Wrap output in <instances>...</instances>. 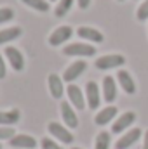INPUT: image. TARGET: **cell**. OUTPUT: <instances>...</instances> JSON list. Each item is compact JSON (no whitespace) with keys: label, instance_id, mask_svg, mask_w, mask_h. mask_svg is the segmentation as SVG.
<instances>
[{"label":"cell","instance_id":"6da1fadb","mask_svg":"<svg viewBox=\"0 0 148 149\" xmlns=\"http://www.w3.org/2000/svg\"><path fill=\"white\" fill-rule=\"evenodd\" d=\"M63 54L65 56H82V57H89V56H94L96 54V49L92 45H87V43H70L63 49Z\"/></svg>","mask_w":148,"mask_h":149},{"label":"cell","instance_id":"7a4b0ae2","mask_svg":"<svg viewBox=\"0 0 148 149\" xmlns=\"http://www.w3.org/2000/svg\"><path fill=\"white\" fill-rule=\"evenodd\" d=\"M125 63L124 56L120 54H110V56H103L96 61V68L98 70H113V68H118Z\"/></svg>","mask_w":148,"mask_h":149},{"label":"cell","instance_id":"3957f363","mask_svg":"<svg viewBox=\"0 0 148 149\" xmlns=\"http://www.w3.org/2000/svg\"><path fill=\"white\" fill-rule=\"evenodd\" d=\"M47 128H49V132H51L56 139L63 141L65 144H72V142H73V135H72V132H70L68 128H65L63 125H59V123L52 121V123H49V125H47Z\"/></svg>","mask_w":148,"mask_h":149},{"label":"cell","instance_id":"277c9868","mask_svg":"<svg viewBox=\"0 0 148 149\" xmlns=\"http://www.w3.org/2000/svg\"><path fill=\"white\" fill-rule=\"evenodd\" d=\"M72 35H73L72 26H59V28H56L54 33L49 37V43H51L52 47H58V45H61L63 42H68Z\"/></svg>","mask_w":148,"mask_h":149},{"label":"cell","instance_id":"5b68a950","mask_svg":"<svg viewBox=\"0 0 148 149\" xmlns=\"http://www.w3.org/2000/svg\"><path fill=\"white\" fill-rule=\"evenodd\" d=\"M85 97H87V104L91 109H96L101 102V97H99V88H98V83L96 81H87L85 83Z\"/></svg>","mask_w":148,"mask_h":149},{"label":"cell","instance_id":"8992f818","mask_svg":"<svg viewBox=\"0 0 148 149\" xmlns=\"http://www.w3.org/2000/svg\"><path fill=\"white\" fill-rule=\"evenodd\" d=\"M5 56H7V61L11 63L12 70L21 71V70L25 68V59H23V54H21L16 47H5Z\"/></svg>","mask_w":148,"mask_h":149},{"label":"cell","instance_id":"52a82bcc","mask_svg":"<svg viewBox=\"0 0 148 149\" xmlns=\"http://www.w3.org/2000/svg\"><path fill=\"white\" fill-rule=\"evenodd\" d=\"M141 137V130L140 128H132V130H129L127 134H124L118 141H117V144H115V149H127L131 148L138 139Z\"/></svg>","mask_w":148,"mask_h":149},{"label":"cell","instance_id":"ba28073f","mask_svg":"<svg viewBox=\"0 0 148 149\" xmlns=\"http://www.w3.org/2000/svg\"><path fill=\"white\" fill-rule=\"evenodd\" d=\"M134 120H136V114H134L132 111L124 113V114H122V116H118V120L113 123L111 132H113V134H120V132H124L125 128H129V127L134 123Z\"/></svg>","mask_w":148,"mask_h":149},{"label":"cell","instance_id":"9c48e42d","mask_svg":"<svg viewBox=\"0 0 148 149\" xmlns=\"http://www.w3.org/2000/svg\"><path fill=\"white\" fill-rule=\"evenodd\" d=\"M85 68H87V63H85V61H75L73 64L68 66V70L63 74L65 81H73V80H77L80 74L85 71Z\"/></svg>","mask_w":148,"mask_h":149},{"label":"cell","instance_id":"30bf717a","mask_svg":"<svg viewBox=\"0 0 148 149\" xmlns=\"http://www.w3.org/2000/svg\"><path fill=\"white\" fill-rule=\"evenodd\" d=\"M61 116L65 125H68L70 128H77L78 127V118L75 114L73 108L70 106V102H61Z\"/></svg>","mask_w":148,"mask_h":149},{"label":"cell","instance_id":"8fae6325","mask_svg":"<svg viewBox=\"0 0 148 149\" xmlns=\"http://www.w3.org/2000/svg\"><path fill=\"white\" fill-rule=\"evenodd\" d=\"M11 146L12 148H19V149H33V148H37V141L32 135L21 134V135H14L11 139Z\"/></svg>","mask_w":148,"mask_h":149},{"label":"cell","instance_id":"7c38bea8","mask_svg":"<svg viewBox=\"0 0 148 149\" xmlns=\"http://www.w3.org/2000/svg\"><path fill=\"white\" fill-rule=\"evenodd\" d=\"M77 35H78L80 38H84V40L96 42V43H101V42L105 40V37H103L101 31H98V30H94V28H89V26L78 28V30H77Z\"/></svg>","mask_w":148,"mask_h":149},{"label":"cell","instance_id":"4fadbf2b","mask_svg":"<svg viewBox=\"0 0 148 149\" xmlns=\"http://www.w3.org/2000/svg\"><path fill=\"white\" fill-rule=\"evenodd\" d=\"M103 97L106 102H113L117 99V85L111 76H105L103 80Z\"/></svg>","mask_w":148,"mask_h":149},{"label":"cell","instance_id":"5bb4252c","mask_svg":"<svg viewBox=\"0 0 148 149\" xmlns=\"http://www.w3.org/2000/svg\"><path fill=\"white\" fill-rule=\"evenodd\" d=\"M66 92H68V97H70V102H72V106H75L77 109H84L85 102H84L82 90H80L77 85H68Z\"/></svg>","mask_w":148,"mask_h":149},{"label":"cell","instance_id":"9a60e30c","mask_svg":"<svg viewBox=\"0 0 148 149\" xmlns=\"http://www.w3.org/2000/svg\"><path fill=\"white\" fill-rule=\"evenodd\" d=\"M118 83H120V87L124 88L125 94H134L136 92V83H134L132 76L127 73L125 70H120L118 71Z\"/></svg>","mask_w":148,"mask_h":149},{"label":"cell","instance_id":"2e32d148","mask_svg":"<svg viewBox=\"0 0 148 149\" xmlns=\"http://www.w3.org/2000/svg\"><path fill=\"white\" fill-rule=\"evenodd\" d=\"M49 90H51V95L54 97V99H61L63 97V81H61V78L58 76V74H49Z\"/></svg>","mask_w":148,"mask_h":149},{"label":"cell","instance_id":"e0dca14e","mask_svg":"<svg viewBox=\"0 0 148 149\" xmlns=\"http://www.w3.org/2000/svg\"><path fill=\"white\" fill-rule=\"evenodd\" d=\"M115 116H117V108L115 106H108V108H105L103 111H99L96 114L94 121H96V125H106V123H110Z\"/></svg>","mask_w":148,"mask_h":149},{"label":"cell","instance_id":"ac0fdd59","mask_svg":"<svg viewBox=\"0 0 148 149\" xmlns=\"http://www.w3.org/2000/svg\"><path fill=\"white\" fill-rule=\"evenodd\" d=\"M21 33H23V31H21V28H18V26L7 28V30H2V31H0V45L16 40L18 37H21Z\"/></svg>","mask_w":148,"mask_h":149},{"label":"cell","instance_id":"d6986e66","mask_svg":"<svg viewBox=\"0 0 148 149\" xmlns=\"http://www.w3.org/2000/svg\"><path fill=\"white\" fill-rule=\"evenodd\" d=\"M21 118V114L18 109H11V111H0V125H14L18 123Z\"/></svg>","mask_w":148,"mask_h":149},{"label":"cell","instance_id":"ffe728a7","mask_svg":"<svg viewBox=\"0 0 148 149\" xmlns=\"http://www.w3.org/2000/svg\"><path fill=\"white\" fill-rule=\"evenodd\" d=\"M25 2L28 7L35 9V10H40V12H47L49 10V2L47 0H21Z\"/></svg>","mask_w":148,"mask_h":149},{"label":"cell","instance_id":"44dd1931","mask_svg":"<svg viewBox=\"0 0 148 149\" xmlns=\"http://www.w3.org/2000/svg\"><path fill=\"white\" fill-rule=\"evenodd\" d=\"M110 148V134L108 132H99L96 137V148L94 149H108Z\"/></svg>","mask_w":148,"mask_h":149},{"label":"cell","instance_id":"7402d4cb","mask_svg":"<svg viewBox=\"0 0 148 149\" xmlns=\"http://www.w3.org/2000/svg\"><path fill=\"white\" fill-rule=\"evenodd\" d=\"M72 5H73V0H59V3H58L54 14H56L58 17H63V16H66V12L70 10Z\"/></svg>","mask_w":148,"mask_h":149},{"label":"cell","instance_id":"603a6c76","mask_svg":"<svg viewBox=\"0 0 148 149\" xmlns=\"http://www.w3.org/2000/svg\"><path fill=\"white\" fill-rule=\"evenodd\" d=\"M138 19L140 21H147L148 19V0H145L141 5H140V9H138Z\"/></svg>","mask_w":148,"mask_h":149},{"label":"cell","instance_id":"cb8c5ba5","mask_svg":"<svg viewBox=\"0 0 148 149\" xmlns=\"http://www.w3.org/2000/svg\"><path fill=\"white\" fill-rule=\"evenodd\" d=\"M12 17H14V10H12V9H7V7L0 9V23H7V21H11Z\"/></svg>","mask_w":148,"mask_h":149},{"label":"cell","instance_id":"d4e9b609","mask_svg":"<svg viewBox=\"0 0 148 149\" xmlns=\"http://www.w3.org/2000/svg\"><path fill=\"white\" fill-rule=\"evenodd\" d=\"M16 134H14V128H11V127H0V139H12Z\"/></svg>","mask_w":148,"mask_h":149},{"label":"cell","instance_id":"484cf974","mask_svg":"<svg viewBox=\"0 0 148 149\" xmlns=\"http://www.w3.org/2000/svg\"><path fill=\"white\" fill-rule=\"evenodd\" d=\"M42 149H61L52 139H42Z\"/></svg>","mask_w":148,"mask_h":149},{"label":"cell","instance_id":"4316f807","mask_svg":"<svg viewBox=\"0 0 148 149\" xmlns=\"http://www.w3.org/2000/svg\"><path fill=\"white\" fill-rule=\"evenodd\" d=\"M5 73H7V70H5V61H4V57H2V54H0V80L5 78Z\"/></svg>","mask_w":148,"mask_h":149},{"label":"cell","instance_id":"83f0119b","mask_svg":"<svg viewBox=\"0 0 148 149\" xmlns=\"http://www.w3.org/2000/svg\"><path fill=\"white\" fill-rule=\"evenodd\" d=\"M77 2H78V7L80 9H87L89 3H91V0H77Z\"/></svg>","mask_w":148,"mask_h":149},{"label":"cell","instance_id":"f1b7e54d","mask_svg":"<svg viewBox=\"0 0 148 149\" xmlns=\"http://www.w3.org/2000/svg\"><path fill=\"white\" fill-rule=\"evenodd\" d=\"M143 149H148V130L145 134V139H143Z\"/></svg>","mask_w":148,"mask_h":149},{"label":"cell","instance_id":"f546056e","mask_svg":"<svg viewBox=\"0 0 148 149\" xmlns=\"http://www.w3.org/2000/svg\"><path fill=\"white\" fill-rule=\"evenodd\" d=\"M72 149H78V148H72Z\"/></svg>","mask_w":148,"mask_h":149},{"label":"cell","instance_id":"4dcf8cb0","mask_svg":"<svg viewBox=\"0 0 148 149\" xmlns=\"http://www.w3.org/2000/svg\"><path fill=\"white\" fill-rule=\"evenodd\" d=\"M49 2H54V0H49Z\"/></svg>","mask_w":148,"mask_h":149},{"label":"cell","instance_id":"1f68e13d","mask_svg":"<svg viewBox=\"0 0 148 149\" xmlns=\"http://www.w3.org/2000/svg\"><path fill=\"white\" fill-rule=\"evenodd\" d=\"M118 2H122V0H118Z\"/></svg>","mask_w":148,"mask_h":149},{"label":"cell","instance_id":"d6a6232c","mask_svg":"<svg viewBox=\"0 0 148 149\" xmlns=\"http://www.w3.org/2000/svg\"><path fill=\"white\" fill-rule=\"evenodd\" d=\"M0 149H2V146H0Z\"/></svg>","mask_w":148,"mask_h":149}]
</instances>
